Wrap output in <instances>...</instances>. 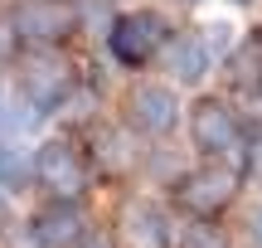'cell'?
I'll use <instances>...</instances> for the list:
<instances>
[{"label":"cell","instance_id":"6da1fadb","mask_svg":"<svg viewBox=\"0 0 262 248\" xmlns=\"http://www.w3.org/2000/svg\"><path fill=\"white\" fill-rule=\"evenodd\" d=\"M78 88H83L78 64L63 54V49H25V54H19V64H15V97L29 102L44 122H54V117L68 112V102H73Z\"/></svg>","mask_w":262,"mask_h":248},{"label":"cell","instance_id":"7a4b0ae2","mask_svg":"<svg viewBox=\"0 0 262 248\" xmlns=\"http://www.w3.org/2000/svg\"><path fill=\"white\" fill-rule=\"evenodd\" d=\"M243 190V171L233 161H199L170 185V210H180L185 219H209L219 224V214H228Z\"/></svg>","mask_w":262,"mask_h":248},{"label":"cell","instance_id":"3957f363","mask_svg":"<svg viewBox=\"0 0 262 248\" xmlns=\"http://www.w3.org/2000/svg\"><path fill=\"white\" fill-rule=\"evenodd\" d=\"M34 190H44V200H68V204L88 200L93 171H88V156L78 146V136L49 132L34 146Z\"/></svg>","mask_w":262,"mask_h":248},{"label":"cell","instance_id":"277c9868","mask_svg":"<svg viewBox=\"0 0 262 248\" xmlns=\"http://www.w3.org/2000/svg\"><path fill=\"white\" fill-rule=\"evenodd\" d=\"M5 29L19 49H63L83 29V0H15Z\"/></svg>","mask_w":262,"mask_h":248},{"label":"cell","instance_id":"5b68a950","mask_svg":"<svg viewBox=\"0 0 262 248\" xmlns=\"http://www.w3.org/2000/svg\"><path fill=\"white\" fill-rule=\"evenodd\" d=\"M185 132H189L194 156H204V161H233V156L243 151V141H248L243 117L214 93L194 97V102L185 107Z\"/></svg>","mask_w":262,"mask_h":248},{"label":"cell","instance_id":"8992f818","mask_svg":"<svg viewBox=\"0 0 262 248\" xmlns=\"http://www.w3.org/2000/svg\"><path fill=\"white\" fill-rule=\"evenodd\" d=\"M117 122L126 127L136 141H165V136H175V127L185 122V102H180V93L170 83H156V78H146V83L126 88L122 97V117Z\"/></svg>","mask_w":262,"mask_h":248},{"label":"cell","instance_id":"52a82bcc","mask_svg":"<svg viewBox=\"0 0 262 248\" xmlns=\"http://www.w3.org/2000/svg\"><path fill=\"white\" fill-rule=\"evenodd\" d=\"M170 34H175V29H170V19L160 15V10L136 5V10L112 15V25H107V54L122 68H146V64H156V58L165 54Z\"/></svg>","mask_w":262,"mask_h":248},{"label":"cell","instance_id":"ba28073f","mask_svg":"<svg viewBox=\"0 0 262 248\" xmlns=\"http://www.w3.org/2000/svg\"><path fill=\"white\" fill-rule=\"evenodd\" d=\"M78 146H83V156H88L93 180H122V175H131L141 166L136 136H131L122 122H107V117H93V122L78 127Z\"/></svg>","mask_w":262,"mask_h":248},{"label":"cell","instance_id":"9c48e42d","mask_svg":"<svg viewBox=\"0 0 262 248\" xmlns=\"http://www.w3.org/2000/svg\"><path fill=\"white\" fill-rule=\"evenodd\" d=\"M117 243L122 248H175V210H170V200H160V195H131L122 200V210H117Z\"/></svg>","mask_w":262,"mask_h":248},{"label":"cell","instance_id":"30bf717a","mask_svg":"<svg viewBox=\"0 0 262 248\" xmlns=\"http://www.w3.org/2000/svg\"><path fill=\"white\" fill-rule=\"evenodd\" d=\"M214 64H219V54H214V44H209L204 34H170V44H165V54H160V68H165V78H170V88H199L209 73H214Z\"/></svg>","mask_w":262,"mask_h":248},{"label":"cell","instance_id":"8fae6325","mask_svg":"<svg viewBox=\"0 0 262 248\" xmlns=\"http://www.w3.org/2000/svg\"><path fill=\"white\" fill-rule=\"evenodd\" d=\"M224 73H228V88H233V93L262 97V34H253V39H243V44L228 49Z\"/></svg>","mask_w":262,"mask_h":248},{"label":"cell","instance_id":"7c38bea8","mask_svg":"<svg viewBox=\"0 0 262 248\" xmlns=\"http://www.w3.org/2000/svg\"><path fill=\"white\" fill-rule=\"evenodd\" d=\"M0 190L10 200L34 190V146L25 141H0Z\"/></svg>","mask_w":262,"mask_h":248},{"label":"cell","instance_id":"4fadbf2b","mask_svg":"<svg viewBox=\"0 0 262 248\" xmlns=\"http://www.w3.org/2000/svg\"><path fill=\"white\" fill-rule=\"evenodd\" d=\"M175 248H233V239H228L219 224H209V219H189V224H180Z\"/></svg>","mask_w":262,"mask_h":248},{"label":"cell","instance_id":"5bb4252c","mask_svg":"<svg viewBox=\"0 0 262 248\" xmlns=\"http://www.w3.org/2000/svg\"><path fill=\"white\" fill-rule=\"evenodd\" d=\"M73 248H122V243H117V234H112V229H102V224H88V229L78 234V243H73Z\"/></svg>","mask_w":262,"mask_h":248},{"label":"cell","instance_id":"9a60e30c","mask_svg":"<svg viewBox=\"0 0 262 248\" xmlns=\"http://www.w3.org/2000/svg\"><path fill=\"white\" fill-rule=\"evenodd\" d=\"M243 239H248V248H262V204H253V210H248Z\"/></svg>","mask_w":262,"mask_h":248},{"label":"cell","instance_id":"2e32d148","mask_svg":"<svg viewBox=\"0 0 262 248\" xmlns=\"http://www.w3.org/2000/svg\"><path fill=\"white\" fill-rule=\"evenodd\" d=\"M243 146H248V171H253L257 180H262V136H248Z\"/></svg>","mask_w":262,"mask_h":248},{"label":"cell","instance_id":"e0dca14e","mask_svg":"<svg viewBox=\"0 0 262 248\" xmlns=\"http://www.w3.org/2000/svg\"><path fill=\"white\" fill-rule=\"evenodd\" d=\"M5 229H15V200L0 190V234H5Z\"/></svg>","mask_w":262,"mask_h":248},{"label":"cell","instance_id":"ac0fdd59","mask_svg":"<svg viewBox=\"0 0 262 248\" xmlns=\"http://www.w3.org/2000/svg\"><path fill=\"white\" fill-rule=\"evenodd\" d=\"M228 5H238V10H248V5H257V0H228Z\"/></svg>","mask_w":262,"mask_h":248},{"label":"cell","instance_id":"d6986e66","mask_svg":"<svg viewBox=\"0 0 262 248\" xmlns=\"http://www.w3.org/2000/svg\"><path fill=\"white\" fill-rule=\"evenodd\" d=\"M180 5H199V0H180Z\"/></svg>","mask_w":262,"mask_h":248},{"label":"cell","instance_id":"ffe728a7","mask_svg":"<svg viewBox=\"0 0 262 248\" xmlns=\"http://www.w3.org/2000/svg\"><path fill=\"white\" fill-rule=\"evenodd\" d=\"M257 34H262V29H257Z\"/></svg>","mask_w":262,"mask_h":248}]
</instances>
